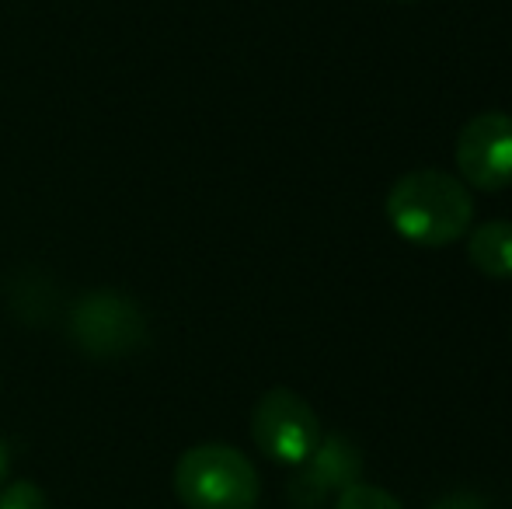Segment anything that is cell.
Instances as JSON below:
<instances>
[{
  "label": "cell",
  "instance_id": "cell-1",
  "mask_svg": "<svg viewBox=\"0 0 512 509\" xmlns=\"http://www.w3.org/2000/svg\"><path fill=\"white\" fill-rule=\"evenodd\" d=\"M387 220L405 241L418 248H446L467 234L474 220V199L460 178L436 168L401 175L387 192Z\"/></svg>",
  "mask_w": 512,
  "mask_h": 509
},
{
  "label": "cell",
  "instance_id": "cell-2",
  "mask_svg": "<svg viewBox=\"0 0 512 509\" xmlns=\"http://www.w3.org/2000/svg\"><path fill=\"white\" fill-rule=\"evenodd\" d=\"M171 485L185 509H255L262 496L255 464L227 443L189 447L178 457Z\"/></svg>",
  "mask_w": 512,
  "mask_h": 509
},
{
  "label": "cell",
  "instance_id": "cell-3",
  "mask_svg": "<svg viewBox=\"0 0 512 509\" xmlns=\"http://www.w3.org/2000/svg\"><path fill=\"white\" fill-rule=\"evenodd\" d=\"M324 429L317 412L290 387H272L251 412V440L269 461L300 468L321 443Z\"/></svg>",
  "mask_w": 512,
  "mask_h": 509
},
{
  "label": "cell",
  "instance_id": "cell-4",
  "mask_svg": "<svg viewBox=\"0 0 512 509\" xmlns=\"http://www.w3.org/2000/svg\"><path fill=\"white\" fill-rule=\"evenodd\" d=\"M70 335L95 360H122L147 342V318L136 300L115 290H95L74 304Z\"/></svg>",
  "mask_w": 512,
  "mask_h": 509
},
{
  "label": "cell",
  "instance_id": "cell-5",
  "mask_svg": "<svg viewBox=\"0 0 512 509\" xmlns=\"http://www.w3.org/2000/svg\"><path fill=\"white\" fill-rule=\"evenodd\" d=\"M457 171L460 182L478 192H499L512 185V116L478 112L457 133Z\"/></svg>",
  "mask_w": 512,
  "mask_h": 509
},
{
  "label": "cell",
  "instance_id": "cell-6",
  "mask_svg": "<svg viewBox=\"0 0 512 509\" xmlns=\"http://www.w3.org/2000/svg\"><path fill=\"white\" fill-rule=\"evenodd\" d=\"M359 478H363V450L349 436L331 433L321 436L317 450L290 478L286 499H290L293 509H321L331 496L338 499Z\"/></svg>",
  "mask_w": 512,
  "mask_h": 509
},
{
  "label": "cell",
  "instance_id": "cell-7",
  "mask_svg": "<svg viewBox=\"0 0 512 509\" xmlns=\"http://www.w3.org/2000/svg\"><path fill=\"white\" fill-rule=\"evenodd\" d=\"M467 255L474 269L488 279H512V224L509 220H488L474 227L467 238Z\"/></svg>",
  "mask_w": 512,
  "mask_h": 509
},
{
  "label": "cell",
  "instance_id": "cell-8",
  "mask_svg": "<svg viewBox=\"0 0 512 509\" xmlns=\"http://www.w3.org/2000/svg\"><path fill=\"white\" fill-rule=\"evenodd\" d=\"M335 509H401L398 499L387 489H377V485L356 482L335 499Z\"/></svg>",
  "mask_w": 512,
  "mask_h": 509
},
{
  "label": "cell",
  "instance_id": "cell-9",
  "mask_svg": "<svg viewBox=\"0 0 512 509\" xmlns=\"http://www.w3.org/2000/svg\"><path fill=\"white\" fill-rule=\"evenodd\" d=\"M0 509H49V499L39 485L21 478V482L4 485V492H0Z\"/></svg>",
  "mask_w": 512,
  "mask_h": 509
},
{
  "label": "cell",
  "instance_id": "cell-10",
  "mask_svg": "<svg viewBox=\"0 0 512 509\" xmlns=\"http://www.w3.org/2000/svg\"><path fill=\"white\" fill-rule=\"evenodd\" d=\"M432 509H488V503L481 496H474V492H450Z\"/></svg>",
  "mask_w": 512,
  "mask_h": 509
},
{
  "label": "cell",
  "instance_id": "cell-11",
  "mask_svg": "<svg viewBox=\"0 0 512 509\" xmlns=\"http://www.w3.org/2000/svg\"><path fill=\"white\" fill-rule=\"evenodd\" d=\"M4 475H7V443L0 436V482H4Z\"/></svg>",
  "mask_w": 512,
  "mask_h": 509
}]
</instances>
